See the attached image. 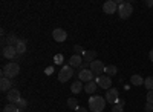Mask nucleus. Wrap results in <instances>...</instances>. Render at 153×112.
<instances>
[{
    "instance_id": "nucleus-1",
    "label": "nucleus",
    "mask_w": 153,
    "mask_h": 112,
    "mask_svg": "<svg viewBox=\"0 0 153 112\" xmlns=\"http://www.w3.org/2000/svg\"><path fill=\"white\" fill-rule=\"evenodd\" d=\"M106 108V98L101 95H92L89 98V109L92 112H103Z\"/></svg>"
},
{
    "instance_id": "nucleus-31",
    "label": "nucleus",
    "mask_w": 153,
    "mask_h": 112,
    "mask_svg": "<svg viewBox=\"0 0 153 112\" xmlns=\"http://www.w3.org/2000/svg\"><path fill=\"white\" fill-rule=\"evenodd\" d=\"M120 106H124V100H123V98H118V102H117Z\"/></svg>"
},
{
    "instance_id": "nucleus-4",
    "label": "nucleus",
    "mask_w": 153,
    "mask_h": 112,
    "mask_svg": "<svg viewBox=\"0 0 153 112\" xmlns=\"http://www.w3.org/2000/svg\"><path fill=\"white\" fill-rule=\"evenodd\" d=\"M72 75H74V69L69 65H66V66H63L60 69V72H58V81L66 83V81H69L72 78Z\"/></svg>"
},
{
    "instance_id": "nucleus-25",
    "label": "nucleus",
    "mask_w": 153,
    "mask_h": 112,
    "mask_svg": "<svg viewBox=\"0 0 153 112\" xmlns=\"http://www.w3.org/2000/svg\"><path fill=\"white\" fill-rule=\"evenodd\" d=\"M17 106H19V109L22 111V109H25V108H26V106H28V102H26V100H25V98H22V100H20L19 103H17Z\"/></svg>"
},
{
    "instance_id": "nucleus-6",
    "label": "nucleus",
    "mask_w": 153,
    "mask_h": 112,
    "mask_svg": "<svg viewBox=\"0 0 153 112\" xmlns=\"http://www.w3.org/2000/svg\"><path fill=\"white\" fill-rule=\"evenodd\" d=\"M89 68H91V71L95 74L97 77L103 75V74H104V69H106L104 63H103L101 60H95V61H92V63H91V66H89Z\"/></svg>"
},
{
    "instance_id": "nucleus-28",
    "label": "nucleus",
    "mask_w": 153,
    "mask_h": 112,
    "mask_svg": "<svg viewBox=\"0 0 153 112\" xmlns=\"http://www.w3.org/2000/svg\"><path fill=\"white\" fill-rule=\"evenodd\" d=\"M112 112H124V109H123V106H120V105L117 103L115 106H112Z\"/></svg>"
},
{
    "instance_id": "nucleus-24",
    "label": "nucleus",
    "mask_w": 153,
    "mask_h": 112,
    "mask_svg": "<svg viewBox=\"0 0 153 112\" xmlns=\"http://www.w3.org/2000/svg\"><path fill=\"white\" fill-rule=\"evenodd\" d=\"M74 51H75V54H76V55H81V57L86 54L84 48H83V46H80V45H75V46H74Z\"/></svg>"
},
{
    "instance_id": "nucleus-23",
    "label": "nucleus",
    "mask_w": 153,
    "mask_h": 112,
    "mask_svg": "<svg viewBox=\"0 0 153 112\" xmlns=\"http://www.w3.org/2000/svg\"><path fill=\"white\" fill-rule=\"evenodd\" d=\"M68 106L71 108V109H78L80 106H78V102H76V98H69V100H68Z\"/></svg>"
},
{
    "instance_id": "nucleus-7",
    "label": "nucleus",
    "mask_w": 153,
    "mask_h": 112,
    "mask_svg": "<svg viewBox=\"0 0 153 112\" xmlns=\"http://www.w3.org/2000/svg\"><path fill=\"white\" fill-rule=\"evenodd\" d=\"M94 78H95V74L91 69H80V72H78V80L80 81L89 83V81H94Z\"/></svg>"
},
{
    "instance_id": "nucleus-19",
    "label": "nucleus",
    "mask_w": 153,
    "mask_h": 112,
    "mask_svg": "<svg viewBox=\"0 0 153 112\" xmlns=\"http://www.w3.org/2000/svg\"><path fill=\"white\" fill-rule=\"evenodd\" d=\"M117 72H118V69H117V66H115V65H109V66H106V69H104V74H106V75H109V77L117 75Z\"/></svg>"
},
{
    "instance_id": "nucleus-20",
    "label": "nucleus",
    "mask_w": 153,
    "mask_h": 112,
    "mask_svg": "<svg viewBox=\"0 0 153 112\" xmlns=\"http://www.w3.org/2000/svg\"><path fill=\"white\" fill-rule=\"evenodd\" d=\"M16 49H17V54L19 55H23L25 52H26V43H25L23 40H20V43L16 46Z\"/></svg>"
},
{
    "instance_id": "nucleus-33",
    "label": "nucleus",
    "mask_w": 153,
    "mask_h": 112,
    "mask_svg": "<svg viewBox=\"0 0 153 112\" xmlns=\"http://www.w3.org/2000/svg\"><path fill=\"white\" fill-rule=\"evenodd\" d=\"M147 6H153V0H149V2H147Z\"/></svg>"
},
{
    "instance_id": "nucleus-17",
    "label": "nucleus",
    "mask_w": 153,
    "mask_h": 112,
    "mask_svg": "<svg viewBox=\"0 0 153 112\" xmlns=\"http://www.w3.org/2000/svg\"><path fill=\"white\" fill-rule=\"evenodd\" d=\"M97 88H98V84L95 81H89L84 84V92L86 94H95L97 92Z\"/></svg>"
},
{
    "instance_id": "nucleus-14",
    "label": "nucleus",
    "mask_w": 153,
    "mask_h": 112,
    "mask_svg": "<svg viewBox=\"0 0 153 112\" xmlns=\"http://www.w3.org/2000/svg\"><path fill=\"white\" fill-rule=\"evenodd\" d=\"M71 91H72V94H81L83 91H84V86H83V81H74L72 84H71Z\"/></svg>"
},
{
    "instance_id": "nucleus-13",
    "label": "nucleus",
    "mask_w": 153,
    "mask_h": 112,
    "mask_svg": "<svg viewBox=\"0 0 153 112\" xmlns=\"http://www.w3.org/2000/svg\"><path fill=\"white\" fill-rule=\"evenodd\" d=\"M81 65H83V57H81V55L74 54V55L69 58V66H71V68H81Z\"/></svg>"
},
{
    "instance_id": "nucleus-22",
    "label": "nucleus",
    "mask_w": 153,
    "mask_h": 112,
    "mask_svg": "<svg viewBox=\"0 0 153 112\" xmlns=\"http://www.w3.org/2000/svg\"><path fill=\"white\" fill-rule=\"evenodd\" d=\"M144 86L147 91H153V77H147L144 78Z\"/></svg>"
},
{
    "instance_id": "nucleus-27",
    "label": "nucleus",
    "mask_w": 153,
    "mask_h": 112,
    "mask_svg": "<svg viewBox=\"0 0 153 112\" xmlns=\"http://www.w3.org/2000/svg\"><path fill=\"white\" fill-rule=\"evenodd\" d=\"M54 61H55L57 65H61V63H63V55H61V54H57V55L54 57Z\"/></svg>"
},
{
    "instance_id": "nucleus-30",
    "label": "nucleus",
    "mask_w": 153,
    "mask_h": 112,
    "mask_svg": "<svg viewBox=\"0 0 153 112\" xmlns=\"http://www.w3.org/2000/svg\"><path fill=\"white\" fill-rule=\"evenodd\" d=\"M149 58H150V61H152V63H153V49H152V51L149 52Z\"/></svg>"
},
{
    "instance_id": "nucleus-21",
    "label": "nucleus",
    "mask_w": 153,
    "mask_h": 112,
    "mask_svg": "<svg viewBox=\"0 0 153 112\" xmlns=\"http://www.w3.org/2000/svg\"><path fill=\"white\" fill-rule=\"evenodd\" d=\"M3 112H20L19 106L17 105H12V103H8V106L3 108Z\"/></svg>"
},
{
    "instance_id": "nucleus-15",
    "label": "nucleus",
    "mask_w": 153,
    "mask_h": 112,
    "mask_svg": "<svg viewBox=\"0 0 153 112\" xmlns=\"http://www.w3.org/2000/svg\"><path fill=\"white\" fill-rule=\"evenodd\" d=\"M95 57H97V52L95 51H86V54L83 55V61L91 65L92 61H95Z\"/></svg>"
},
{
    "instance_id": "nucleus-29",
    "label": "nucleus",
    "mask_w": 153,
    "mask_h": 112,
    "mask_svg": "<svg viewBox=\"0 0 153 112\" xmlns=\"http://www.w3.org/2000/svg\"><path fill=\"white\" fill-rule=\"evenodd\" d=\"M144 109H146V112H153V105H150V103H146Z\"/></svg>"
},
{
    "instance_id": "nucleus-5",
    "label": "nucleus",
    "mask_w": 153,
    "mask_h": 112,
    "mask_svg": "<svg viewBox=\"0 0 153 112\" xmlns=\"http://www.w3.org/2000/svg\"><path fill=\"white\" fill-rule=\"evenodd\" d=\"M95 81H97V84H98V88H103V89H106V91H109V89L112 88V78H110L109 75H106V74L97 77Z\"/></svg>"
},
{
    "instance_id": "nucleus-26",
    "label": "nucleus",
    "mask_w": 153,
    "mask_h": 112,
    "mask_svg": "<svg viewBox=\"0 0 153 112\" xmlns=\"http://www.w3.org/2000/svg\"><path fill=\"white\" fill-rule=\"evenodd\" d=\"M146 100H147V103L153 105V91H149V92H147V97H146Z\"/></svg>"
},
{
    "instance_id": "nucleus-8",
    "label": "nucleus",
    "mask_w": 153,
    "mask_h": 112,
    "mask_svg": "<svg viewBox=\"0 0 153 112\" xmlns=\"http://www.w3.org/2000/svg\"><path fill=\"white\" fill-rule=\"evenodd\" d=\"M6 98H8V102H9V103H12V105H17V103L22 100L20 91H19V89H16V88H12L11 91H8Z\"/></svg>"
},
{
    "instance_id": "nucleus-18",
    "label": "nucleus",
    "mask_w": 153,
    "mask_h": 112,
    "mask_svg": "<svg viewBox=\"0 0 153 112\" xmlns=\"http://www.w3.org/2000/svg\"><path fill=\"white\" fill-rule=\"evenodd\" d=\"M130 83L133 86H141V84H144V78L141 75H138V74H135V75L130 77Z\"/></svg>"
},
{
    "instance_id": "nucleus-11",
    "label": "nucleus",
    "mask_w": 153,
    "mask_h": 112,
    "mask_svg": "<svg viewBox=\"0 0 153 112\" xmlns=\"http://www.w3.org/2000/svg\"><path fill=\"white\" fill-rule=\"evenodd\" d=\"M104 98H106V102H107V103L117 105V102H118V89H115V88H110V89H109V91L106 92Z\"/></svg>"
},
{
    "instance_id": "nucleus-12",
    "label": "nucleus",
    "mask_w": 153,
    "mask_h": 112,
    "mask_svg": "<svg viewBox=\"0 0 153 112\" xmlns=\"http://www.w3.org/2000/svg\"><path fill=\"white\" fill-rule=\"evenodd\" d=\"M103 11L106 12V14H113V12L118 11V3L115 2V0H107V2H104V5H103Z\"/></svg>"
},
{
    "instance_id": "nucleus-32",
    "label": "nucleus",
    "mask_w": 153,
    "mask_h": 112,
    "mask_svg": "<svg viewBox=\"0 0 153 112\" xmlns=\"http://www.w3.org/2000/svg\"><path fill=\"white\" fill-rule=\"evenodd\" d=\"M75 112H87V109H84V108H78Z\"/></svg>"
},
{
    "instance_id": "nucleus-3",
    "label": "nucleus",
    "mask_w": 153,
    "mask_h": 112,
    "mask_svg": "<svg viewBox=\"0 0 153 112\" xmlns=\"http://www.w3.org/2000/svg\"><path fill=\"white\" fill-rule=\"evenodd\" d=\"M118 3V14H120V19H123V20H126V19H129L130 16H132V12H133V6H132V3H129V2H117Z\"/></svg>"
},
{
    "instance_id": "nucleus-2",
    "label": "nucleus",
    "mask_w": 153,
    "mask_h": 112,
    "mask_svg": "<svg viewBox=\"0 0 153 112\" xmlns=\"http://www.w3.org/2000/svg\"><path fill=\"white\" fill-rule=\"evenodd\" d=\"M19 72H20V66H19V63L9 61V63L5 65L3 69H2V78H8V80H11V78L17 77V75H19Z\"/></svg>"
},
{
    "instance_id": "nucleus-10",
    "label": "nucleus",
    "mask_w": 153,
    "mask_h": 112,
    "mask_svg": "<svg viewBox=\"0 0 153 112\" xmlns=\"http://www.w3.org/2000/svg\"><path fill=\"white\" fill-rule=\"evenodd\" d=\"M52 39L55 42H58V43H63V42H66V39H68V32L65 29H61V28H57V29L52 31Z\"/></svg>"
},
{
    "instance_id": "nucleus-16",
    "label": "nucleus",
    "mask_w": 153,
    "mask_h": 112,
    "mask_svg": "<svg viewBox=\"0 0 153 112\" xmlns=\"http://www.w3.org/2000/svg\"><path fill=\"white\" fill-rule=\"evenodd\" d=\"M11 86H12V81H9L8 78H2V80H0V91H2V92L11 91L12 89Z\"/></svg>"
},
{
    "instance_id": "nucleus-9",
    "label": "nucleus",
    "mask_w": 153,
    "mask_h": 112,
    "mask_svg": "<svg viewBox=\"0 0 153 112\" xmlns=\"http://www.w3.org/2000/svg\"><path fill=\"white\" fill-rule=\"evenodd\" d=\"M2 55L3 58H8V60H14L19 54H17V49L16 46H5L2 48Z\"/></svg>"
}]
</instances>
